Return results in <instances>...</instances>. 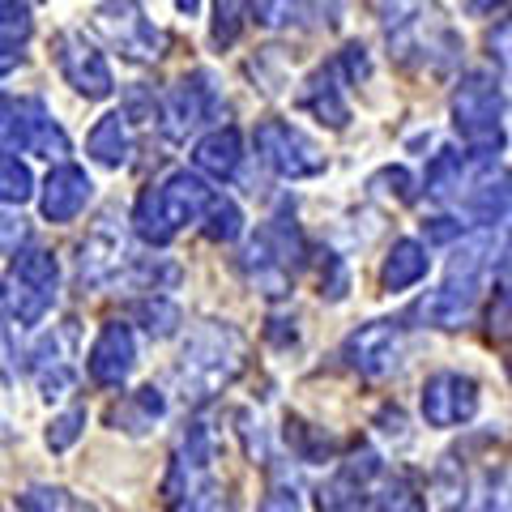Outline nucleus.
I'll return each mask as SVG.
<instances>
[{
  "label": "nucleus",
  "mask_w": 512,
  "mask_h": 512,
  "mask_svg": "<svg viewBox=\"0 0 512 512\" xmlns=\"http://www.w3.org/2000/svg\"><path fill=\"white\" fill-rule=\"evenodd\" d=\"M248 363V338L227 320H205L188 333L180 367H175V384L188 402H210L227 384L244 372Z\"/></svg>",
  "instance_id": "nucleus-1"
},
{
  "label": "nucleus",
  "mask_w": 512,
  "mask_h": 512,
  "mask_svg": "<svg viewBox=\"0 0 512 512\" xmlns=\"http://www.w3.org/2000/svg\"><path fill=\"white\" fill-rule=\"evenodd\" d=\"M214 188L192 171H171L163 184L141 192L137 210H133V227L146 244H171L188 222H201V214L210 210Z\"/></svg>",
  "instance_id": "nucleus-2"
},
{
  "label": "nucleus",
  "mask_w": 512,
  "mask_h": 512,
  "mask_svg": "<svg viewBox=\"0 0 512 512\" xmlns=\"http://www.w3.org/2000/svg\"><path fill=\"white\" fill-rule=\"evenodd\" d=\"M491 252H495L491 235L466 239V244L453 252L448 274H444V286H440V291H431V299L423 303V316L436 329H461L474 316V303H478V295H483V282H487Z\"/></svg>",
  "instance_id": "nucleus-3"
},
{
  "label": "nucleus",
  "mask_w": 512,
  "mask_h": 512,
  "mask_svg": "<svg viewBox=\"0 0 512 512\" xmlns=\"http://www.w3.org/2000/svg\"><path fill=\"white\" fill-rule=\"evenodd\" d=\"M299 265H303V235L295 227V218H286V214L269 218L265 227L248 239V248H244L248 278H252L256 291L269 295V299H278V295L291 291Z\"/></svg>",
  "instance_id": "nucleus-4"
},
{
  "label": "nucleus",
  "mask_w": 512,
  "mask_h": 512,
  "mask_svg": "<svg viewBox=\"0 0 512 512\" xmlns=\"http://www.w3.org/2000/svg\"><path fill=\"white\" fill-rule=\"evenodd\" d=\"M56 286H60L56 256L43 248H26V252H18V261H13V269L5 274L0 299H5L9 316L18 320V325H39L56 303Z\"/></svg>",
  "instance_id": "nucleus-5"
},
{
  "label": "nucleus",
  "mask_w": 512,
  "mask_h": 512,
  "mask_svg": "<svg viewBox=\"0 0 512 512\" xmlns=\"http://www.w3.org/2000/svg\"><path fill=\"white\" fill-rule=\"evenodd\" d=\"M453 124L474 150L504 146V90L487 73H466L453 94Z\"/></svg>",
  "instance_id": "nucleus-6"
},
{
  "label": "nucleus",
  "mask_w": 512,
  "mask_h": 512,
  "mask_svg": "<svg viewBox=\"0 0 512 512\" xmlns=\"http://www.w3.org/2000/svg\"><path fill=\"white\" fill-rule=\"evenodd\" d=\"M0 150L64 158L69 154V137H64V128L52 120V111L39 99H9V94H0Z\"/></svg>",
  "instance_id": "nucleus-7"
},
{
  "label": "nucleus",
  "mask_w": 512,
  "mask_h": 512,
  "mask_svg": "<svg viewBox=\"0 0 512 512\" xmlns=\"http://www.w3.org/2000/svg\"><path fill=\"white\" fill-rule=\"evenodd\" d=\"M256 150L282 180H312L325 171V154L303 128L286 124V120H265L256 124Z\"/></svg>",
  "instance_id": "nucleus-8"
},
{
  "label": "nucleus",
  "mask_w": 512,
  "mask_h": 512,
  "mask_svg": "<svg viewBox=\"0 0 512 512\" xmlns=\"http://www.w3.org/2000/svg\"><path fill=\"white\" fill-rule=\"evenodd\" d=\"M342 359L355 367L359 376H393L406 359V329L402 320H367L342 346Z\"/></svg>",
  "instance_id": "nucleus-9"
},
{
  "label": "nucleus",
  "mask_w": 512,
  "mask_h": 512,
  "mask_svg": "<svg viewBox=\"0 0 512 512\" xmlns=\"http://www.w3.org/2000/svg\"><path fill=\"white\" fill-rule=\"evenodd\" d=\"M94 26L107 35L111 47H120V56L150 64L163 56V35L154 30V22L137 9V0H103L94 9Z\"/></svg>",
  "instance_id": "nucleus-10"
},
{
  "label": "nucleus",
  "mask_w": 512,
  "mask_h": 512,
  "mask_svg": "<svg viewBox=\"0 0 512 512\" xmlns=\"http://www.w3.org/2000/svg\"><path fill=\"white\" fill-rule=\"evenodd\" d=\"M218 111V86L210 73H192L184 82H175L163 99V133L171 141H188L205 120H214Z\"/></svg>",
  "instance_id": "nucleus-11"
},
{
  "label": "nucleus",
  "mask_w": 512,
  "mask_h": 512,
  "mask_svg": "<svg viewBox=\"0 0 512 512\" xmlns=\"http://www.w3.org/2000/svg\"><path fill=\"white\" fill-rule=\"evenodd\" d=\"M52 56L60 64L64 82H69L77 94H86V99H107L111 94V69H107L99 47L86 43V35L64 30V35H56V43H52Z\"/></svg>",
  "instance_id": "nucleus-12"
},
{
  "label": "nucleus",
  "mask_w": 512,
  "mask_h": 512,
  "mask_svg": "<svg viewBox=\"0 0 512 512\" xmlns=\"http://www.w3.org/2000/svg\"><path fill=\"white\" fill-rule=\"evenodd\" d=\"M419 406L427 427H461L478 414V384L461 372H436L427 376Z\"/></svg>",
  "instance_id": "nucleus-13"
},
{
  "label": "nucleus",
  "mask_w": 512,
  "mask_h": 512,
  "mask_svg": "<svg viewBox=\"0 0 512 512\" xmlns=\"http://www.w3.org/2000/svg\"><path fill=\"white\" fill-rule=\"evenodd\" d=\"M210 466H214V436L205 423H188L180 453H175V466L167 478V504H188L205 483H210Z\"/></svg>",
  "instance_id": "nucleus-14"
},
{
  "label": "nucleus",
  "mask_w": 512,
  "mask_h": 512,
  "mask_svg": "<svg viewBox=\"0 0 512 512\" xmlns=\"http://www.w3.org/2000/svg\"><path fill=\"white\" fill-rule=\"evenodd\" d=\"M133 363H137V342H133V329L124 320H107L94 338L90 355H86V372L94 384L103 389H120V384L133 376Z\"/></svg>",
  "instance_id": "nucleus-15"
},
{
  "label": "nucleus",
  "mask_w": 512,
  "mask_h": 512,
  "mask_svg": "<svg viewBox=\"0 0 512 512\" xmlns=\"http://www.w3.org/2000/svg\"><path fill=\"white\" fill-rule=\"evenodd\" d=\"M124 265H128L124 231L116 227V218L107 214L99 227L82 239V248H77V274H82V282H90V286H103L111 278H120Z\"/></svg>",
  "instance_id": "nucleus-16"
},
{
  "label": "nucleus",
  "mask_w": 512,
  "mask_h": 512,
  "mask_svg": "<svg viewBox=\"0 0 512 512\" xmlns=\"http://www.w3.org/2000/svg\"><path fill=\"white\" fill-rule=\"evenodd\" d=\"M69 342H73V329H60V333H47V338L30 350V372H35L39 389L47 402H60V397L73 393L77 372H73V359H69Z\"/></svg>",
  "instance_id": "nucleus-17"
},
{
  "label": "nucleus",
  "mask_w": 512,
  "mask_h": 512,
  "mask_svg": "<svg viewBox=\"0 0 512 512\" xmlns=\"http://www.w3.org/2000/svg\"><path fill=\"white\" fill-rule=\"evenodd\" d=\"M90 192H94V184H90V175L82 167L60 163L52 175H47L39 210H43L47 222H73L90 205Z\"/></svg>",
  "instance_id": "nucleus-18"
},
{
  "label": "nucleus",
  "mask_w": 512,
  "mask_h": 512,
  "mask_svg": "<svg viewBox=\"0 0 512 512\" xmlns=\"http://www.w3.org/2000/svg\"><path fill=\"white\" fill-rule=\"evenodd\" d=\"M427 269H431L427 248L414 244V239H397V244L389 248V256H384V265H380V286H384L389 295L410 291L414 282L427 278Z\"/></svg>",
  "instance_id": "nucleus-19"
},
{
  "label": "nucleus",
  "mask_w": 512,
  "mask_h": 512,
  "mask_svg": "<svg viewBox=\"0 0 512 512\" xmlns=\"http://www.w3.org/2000/svg\"><path fill=\"white\" fill-rule=\"evenodd\" d=\"M239 158H244V137H239V128H214L210 137L197 141V150H192V163H197L205 175H214V180H231L239 171Z\"/></svg>",
  "instance_id": "nucleus-20"
},
{
  "label": "nucleus",
  "mask_w": 512,
  "mask_h": 512,
  "mask_svg": "<svg viewBox=\"0 0 512 512\" xmlns=\"http://www.w3.org/2000/svg\"><path fill=\"white\" fill-rule=\"evenodd\" d=\"M86 150H90L94 163H103V167H124L128 163V154H133V137H128V116L124 111H107V116L90 128Z\"/></svg>",
  "instance_id": "nucleus-21"
},
{
  "label": "nucleus",
  "mask_w": 512,
  "mask_h": 512,
  "mask_svg": "<svg viewBox=\"0 0 512 512\" xmlns=\"http://www.w3.org/2000/svg\"><path fill=\"white\" fill-rule=\"evenodd\" d=\"M163 393L158 389H137V393H128L124 402L111 410V427H124V431H133V436H141V431H150L158 419H163Z\"/></svg>",
  "instance_id": "nucleus-22"
},
{
  "label": "nucleus",
  "mask_w": 512,
  "mask_h": 512,
  "mask_svg": "<svg viewBox=\"0 0 512 512\" xmlns=\"http://www.w3.org/2000/svg\"><path fill=\"white\" fill-rule=\"evenodd\" d=\"M367 487L372 483H359V478H350L346 470H338L329 483L316 487V508L320 512H367Z\"/></svg>",
  "instance_id": "nucleus-23"
},
{
  "label": "nucleus",
  "mask_w": 512,
  "mask_h": 512,
  "mask_svg": "<svg viewBox=\"0 0 512 512\" xmlns=\"http://www.w3.org/2000/svg\"><path fill=\"white\" fill-rule=\"evenodd\" d=\"M303 103H308L312 116L320 124H329V128H342L350 120V107L342 99V90H338V82H333V73H325V69L312 77V86H308V94H303Z\"/></svg>",
  "instance_id": "nucleus-24"
},
{
  "label": "nucleus",
  "mask_w": 512,
  "mask_h": 512,
  "mask_svg": "<svg viewBox=\"0 0 512 512\" xmlns=\"http://www.w3.org/2000/svg\"><path fill=\"white\" fill-rule=\"evenodd\" d=\"M367 512H427V504L406 478L380 474V478H372V487H367Z\"/></svg>",
  "instance_id": "nucleus-25"
},
{
  "label": "nucleus",
  "mask_w": 512,
  "mask_h": 512,
  "mask_svg": "<svg viewBox=\"0 0 512 512\" xmlns=\"http://www.w3.org/2000/svg\"><path fill=\"white\" fill-rule=\"evenodd\" d=\"M461 184H466V154L461 150H440L436 158L427 163V192L436 201L457 197Z\"/></svg>",
  "instance_id": "nucleus-26"
},
{
  "label": "nucleus",
  "mask_w": 512,
  "mask_h": 512,
  "mask_svg": "<svg viewBox=\"0 0 512 512\" xmlns=\"http://www.w3.org/2000/svg\"><path fill=\"white\" fill-rule=\"evenodd\" d=\"M470 218L483 227H504L508 222V180H483L470 192Z\"/></svg>",
  "instance_id": "nucleus-27"
},
{
  "label": "nucleus",
  "mask_w": 512,
  "mask_h": 512,
  "mask_svg": "<svg viewBox=\"0 0 512 512\" xmlns=\"http://www.w3.org/2000/svg\"><path fill=\"white\" fill-rule=\"evenodd\" d=\"M201 218H205V239H214V244H231V239H239V231H244L239 205L231 197H218V192H214L210 210H205Z\"/></svg>",
  "instance_id": "nucleus-28"
},
{
  "label": "nucleus",
  "mask_w": 512,
  "mask_h": 512,
  "mask_svg": "<svg viewBox=\"0 0 512 512\" xmlns=\"http://www.w3.org/2000/svg\"><path fill=\"white\" fill-rule=\"evenodd\" d=\"M35 197V175L13 154H0V205H26Z\"/></svg>",
  "instance_id": "nucleus-29"
},
{
  "label": "nucleus",
  "mask_w": 512,
  "mask_h": 512,
  "mask_svg": "<svg viewBox=\"0 0 512 512\" xmlns=\"http://www.w3.org/2000/svg\"><path fill=\"white\" fill-rule=\"evenodd\" d=\"M22 512H94L90 504L73 500L69 491H47V487H35L22 495Z\"/></svg>",
  "instance_id": "nucleus-30"
},
{
  "label": "nucleus",
  "mask_w": 512,
  "mask_h": 512,
  "mask_svg": "<svg viewBox=\"0 0 512 512\" xmlns=\"http://www.w3.org/2000/svg\"><path fill=\"white\" fill-rule=\"evenodd\" d=\"M82 427H86V410H82V406L56 414L52 427H47V448H52V453H64V448H73L77 436H82Z\"/></svg>",
  "instance_id": "nucleus-31"
},
{
  "label": "nucleus",
  "mask_w": 512,
  "mask_h": 512,
  "mask_svg": "<svg viewBox=\"0 0 512 512\" xmlns=\"http://www.w3.org/2000/svg\"><path fill=\"white\" fill-rule=\"evenodd\" d=\"M137 316H141V325L150 329V338H171L175 325H180V308H175V303H167V299L141 303Z\"/></svg>",
  "instance_id": "nucleus-32"
},
{
  "label": "nucleus",
  "mask_w": 512,
  "mask_h": 512,
  "mask_svg": "<svg viewBox=\"0 0 512 512\" xmlns=\"http://www.w3.org/2000/svg\"><path fill=\"white\" fill-rule=\"evenodd\" d=\"M286 440L295 444V453L303 461H316V457H325L329 453V436H320V431H312V423H299V419H286Z\"/></svg>",
  "instance_id": "nucleus-33"
},
{
  "label": "nucleus",
  "mask_w": 512,
  "mask_h": 512,
  "mask_svg": "<svg viewBox=\"0 0 512 512\" xmlns=\"http://www.w3.org/2000/svg\"><path fill=\"white\" fill-rule=\"evenodd\" d=\"M248 18V0H218V18H214V39L235 43V35L244 30Z\"/></svg>",
  "instance_id": "nucleus-34"
},
{
  "label": "nucleus",
  "mask_w": 512,
  "mask_h": 512,
  "mask_svg": "<svg viewBox=\"0 0 512 512\" xmlns=\"http://www.w3.org/2000/svg\"><path fill=\"white\" fill-rule=\"evenodd\" d=\"M0 35H9V39L30 35V5L26 0H0Z\"/></svg>",
  "instance_id": "nucleus-35"
},
{
  "label": "nucleus",
  "mask_w": 512,
  "mask_h": 512,
  "mask_svg": "<svg viewBox=\"0 0 512 512\" xmlns=\"http://www.w3.org/2000/svg\"><path fill=\"white\" fill-rule=\"evenodd\" d=\"M30 239V227L18 214H0V256H13Z\"/></svg>",
  "instance_id": "nucleus-36"
},
{
  "label": "nucleus",
  "mask_w": 512,
  "mask_h": 512,
  "mask_svg": "<svg viewBox=\"0 0 512 512\" xmlns=\"http://www.w3.org/2000/svg\"><path fill=\"white\" fill-rule=\"evenodd\" d=\"M252 13H256V22L261 26H286L295 18V5L291 0H256Z\"/></svg>",
  "instance_id": "nucleus-37"
},
{
  "label": "nucleus",
  "mask_w": 512,
  "mask_h": 512,
  "mask_svg": "<svg viewBox=\"0 0 512 512\" xmlns=\"http://www.w3.org/2000/svg\"><path fill=\"white\" fill-rule=\"evenodd\" d=\"M376 184H384V192H393L397 201H410V197H414V180H410V171H406V167L380 171V175H376Z\"/></svg>",
  "instance_id": "nucleus-38"
},
{
  "label": "nucleus",
  "mask_w": 512,
  "mask_h": 512,
  "mask_svg": "<svg viewBox=\"0 0 512 512\" xmlns=\"http://www.w3.org/2000/svg\"><path fill=\"white\" fill-rule=\"evenodd\" d=\"M188 512H231V504H227V495H222L214 483H205V487L188 500Z\"/></svg>",
  "instance_id": "nucleus-39"
},
{
  "label": "nucleus",
  "mask_w": 512,
  "mask_h": 512,
  "mask_svg": "<svg viewBox=\"0 0 512 512\" xmlns=\"http://www.w3.org/2000/svg\"><path fill=\"white\" fill-rule=\"evenodd\" d=\"M461 231H466V227H461V222H453V218H431V222H423L427 244H453Z\"/></svg>",
  "instance_id": "nucleus-40"
},
{
  "label": "nucleus",
  "mask_w": 512,
  "mask_h": 512,
  "mask_svg": "<svg viewBox=\"0 0 512 512\" xmlns=\"http://www.w3.org/2000/svg\"><path fill=\"white\" fill-rule=\"evenodd\" d=\"M461 512H508V495H504V487H500V491H495V487H483V491H478Z\"/></svg>",
  "instance_id": "nucleus-41"
},
{
  "label": "nucleus",
  "mask_w": 512,
  "mask_h": 512,
  "mask_svg": "<svg viewBox=\"0 0 512 512\" xmlns=\"http://www.w3.org/2000/svg\"><path fill=\"white\" fill-rule=\"evenodd\" d=\"M18 64H22V39L0 35V77H9Z\"/></svg>",
  "instance_id": "nucleus-42"
},
{
  "label": "nucleus",
  "mask_w": 512,
  "mask_h": 512,
  "mask_svg": "<svg viewBox=\"0 0 512 512\" xmlns=\"http://www.w3.org/2000/svg\"><path fill=\"white\" fill-rule=\"evenodd\" d=\"M261 512H303V508H299V500H295V491H286V487H274V491L265 495Z\"/></svg>",
  "instance_id": "nucleus-43"
},
{
  "label": "nucleus",
  "mask_w": 512,
  "mask_h": 512,
  "mask_svg": "<svg viewBox=\"0 0 512 512\" xmlns=\"http://www.w3.org/2000/svg\"><path fill=\"white\" fill-rule=\"evenodd\" d=\"M342 64H346V77H350V82L367 77V56H363V47H359V43H350V47H346V52H342Z\"/></svg>",
  "instance_id": "nucleus-44"
},
{
  "label": "nucleus",
  "mask_w": 512,
  "mask_h": 512,
  "mask_svg": "<svg viewBox=\"0 0 512 512\" xmlns=\"http://www.w3.org/2000/svg\"><path fill=\"white\" fill-rule=\"evenodd\" d=\"M495 5H504V0H466V9H470V13H491Z\"/></svg>",
  "instance_id": "nucleus-45"
},
{
  "label": "nucleus",
  "mask_w": 512,
  "mask_h": 512,
  "mask_svg": "<svg viewBox=\"0 0 512 512\" xmlns=\"http://www.w3.org/2000/svg\"><path fill=\"white\" fill-rule=\"evenodd\" d=\"M175 5H180V13H188V18H192V13L201 9V0H175Z\"/></svg>",
  "instance_id": "nucleus-46"
}]
</instances>
